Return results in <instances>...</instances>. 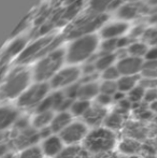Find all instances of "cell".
<instances>
[{"mask_svg": "<svg viewBox=\"0 0 157 158\" xmlns=\"http://www.w3.org/2000/svg\"><path fill=\"white\" fill-rule=\"evenodd\" d=\"M87 0H48L31 13V39L63 30L83 11Z\"/></svg>", "mask_w": 157, "mask_h": 158, "instance_id": "cell-1", "label": "cell"}, {"mask_svg": "<svg viewBox=\"0 0 157 158\" xmlns=\"http://www.w3.org/2000/svg\"><path fill=\"white\" fill-rule=\"evenodd\" d=\"M108 19L109 17L105 13H98L86 9L61 30V35L65 40L71 41L83 35H94L95 31L100 30L107 24Z\"/></svg>", "mask_w": 157, "mask_h": 158, "instance_id": "cell-2", "label": "cell"}, {"mask_svg": "<svg viewBox=\"0 0 157 158\" xmlns=\"http://www.w3.org/2000/svg\"><path fill=\"white\" fill-rule=\"evenodd\" d=\"M65 41L61 33L53 32L32 39L27 43L23 52L15 58V63L19 66H26L31 63H37L44 56L59 48L60 44Z\"/></svg>", "mask_w": 157, "mask_h": 158, "instance_id": "cell-3", "label": "cell"}, {"mask_svg": "<svg viewBox=\"0 0 157 158\" xmlns=\"http://www.w3.org/2000/svg\"><path fill=\"white\" fill-rule=\"evenodd\" d=\"M31 70L27 69L25 66L17 64V67L8 73L0 85V100H17V98L31 84Z\"/></svg>", "mask_w": 157, "mask_h": 158, "instance_id": "cell-4", "label": "cell"}, {"mask_svg": "<svg viewBox=\"0 0 157 158\" xmlns=\"http://www.w3.org/2000/svg\"><path fill=\"white\" fill-rule=\"evenodd\" d=\"M118 140V132H114L105 126H100L89 129L83 142V146L92 156H94L116 151Z\"/></svg>", "mask_w": 157, "mask_h": 158, "instance_id": "cell-5", "label": "cell"}, {"mask_svg": "<svg viewBox=\"0 0 157 158\" xmlns=\"http://www.w3.org/2000/svg\"><path fill=\"white\" fill-rule=\"evenodd\" d=\"M98 46L99 39L95 33L71 40L69 45L65 50L66 61L73 66L87 63L90 60V58H93V56H95Z\"/></svg>", "mask_w": 157, "mask_h": 158, "instance_id": "cell-6", "label": "cell"}, {"mask_svg": "<svg viewBox=\"0 0 157 158\" xmlns=\"http://www.w3.org/2000/svg\"><path fill=\"white\" fill-rule=\"evenodd\" d=\"M66 61L65 48H59L44 56L35 64L31 70L32 80L35 82L48 83L54 75L64 67Z\"/></svg>", "mask_w": 157, "mask_h": 158, "instance_id": "cell-7", "label": "cell"}, {"mask_svg": "<svg viewBox=\"0 0 157 158\" xmlns=\"http://www.w3.org/2000/svg\"><path fill=\"white\" fill-rule=\"evenodd\" d=\"M52 92L48 83L34 82L16 100V108L21 110H34L41 104V102Z\"/></svg>", "mask_w": 157, "mask_h": 158, "instance_id": "cell-8", "label": "cell"}, {"mask_svg": "<svg viewBox=\"0 0 157 158\" xmlns=\"http://www.w3.org/2000/svg\"><path fill=\"white\" fill-rule=\"evenodd\" d=\"M81 68L70 64L68 67H63L48 82V84L52 90H65L66 88L79 83L81 81Z\"/></svg>", "mask_w": 157, "mask_h": 158, "instance_id": "cell-9", "label": "cell"}, {"mask_svg": "<svg viewBox=\"0 0 157 158\" xmlns=\"http://www.w3.org/2000/svg\"><path fill=\"white\" fill-rule=\"evenodd\" d=\"M88 131H89V127L82 119L76 118L67 128L59 133V137L61 138L66 146L83 145V142Z\"/></svg>", "mask_w": 157, "mask_h": 158, "instance_id": "cell-10", "label": "cell"}, {"mask_svg": "<svg viewBox=\"0 0 157 158\" xmlns=\"http://www.w3.org/2000/svg\"><path fill=\"white\" fill-rule=\"evenodd\" d=\"M150 12V6L141 2L140 0H129L121 6L116 11V14L119 19L123 22L132 21L138 17L145 15Z\"/></svg>", "mask_w": 157, "mask_h": 158, "instance_id": "cell-11", "label": "cell"}, {"mask_svg": "<svg viewBox=\"0 0 157 158\" xmlns=\"http://www.w3.org/2000/svg\"><path fill=\"white\" fill-rule=\"evenodd\" d=\"M11 141L13 143V146L16 148L17 151H21L26 148H29V146L39 144L40 138L38 131L32 128L31 126H29L22 130H16V133Z\"/></svg>", "mask_w": 157, "mask_h": 158, "instance_id": "cell-12", "label": "cell"}, {"mask_svg": "<svg viewBox=\"0 0 157 158\" xmlns=\"http://www.w3.org/2000/svg\"><path fill=\"white\" fill-rule=\"evenodd\" d=\"M39 146L43 153L44 158H57L66 148L61 138L56 133L50 135L46 139L41 140Z\"/></svg>", "mask_w": 157, "mask_h": 158, "instance_id": "cell-13", "label": "cell"}, {"mask_svg": "<svg viewBox=\"0 0 157 158\" xmlns=\"http://www.w3.org/2000/svg\"><path fill=\"white\" fill-rule=\"evenodd\" d=\"M109 111V109L102 108V106L93 102L90 108L88 109V111L84 114V116L81 119L89 127V129L97 128V127L103 126V123H105Z\"/></svg>", "mask_w": 157, "mask_h": 158, "instance_id": "cell-14", "label": "cell"}, {"mask_svg": "<svg viewBox=\"0 0 157 158\" xmlns=\"http://www.w3.org/2000/svg\"><path fill=\"white\" fill-rule=\"evenodd\" d=\"M143 59L137 57L126 55L118 59L116 67H118L121 75H140L143 67Z\"/></svg>", "mask_w": 157, "mask_h": 158, "instance_id": "cell-15", "label": "cell"}, {"mask_svg": "<svg viewBox=\"0 0 157 158\" xmlns=\"http://www.w3.org/2000/svg\"><path fill=\"white\" fill-rule=\"evenodd\" d=\"M129 26L126 22L118 21L113 22V23L105 24L99 31H100V35L105 40L109 39H118L125 35V33L128 31Z\"/></svg>", "mask_w": 157, "mask_h": 158, "instance_id": "cell-16", "label": "cell"}, {"mask_svg": "<svg viewBox=\"0 0 157 158\" xmlns=\"http://www.w3.org/2000/svg\"><path fill=\"white\" fill-rule=\"evenodd\" d=\"M143 142L136 140L134 138L123 137L118 140L116 152L118 155H141L142 153Z\"/></svg>", "mask_w": 157, "mask_h": 158, "instance_id": "cell-17", "label": "cell"}, {"mask_svg": "<svg viewBox=\"0 0 157 158\" xmlns=\"http://www.w3.org/2000/svg\"><path fill=\"white\" fill-rule=\"evenodd\" d=\"M127 113L121 112L114 108V110L109 111L105 123H103V126L107 127L110 130L114 131V132H118L119 130H123L124 127L127 124Z\"/></svg>", "mask_w": 157, "mask_h": 158, "instance_id": "cell-18", "label": "cell"}, {"mask_svg": "<svg viewBox=\"0 0 157 158\" xmlns=\"http://www.w3.org/2000/svg\"><path fill=\"white\" fill-rule=\"evenodd\" d=\"M129 0H87V9L98 13H105L118 10L121 6Z\"/></svg>", "mask_w": 157, "mask_h": 158, "instance_id": "cell-19", "label": "cell"}, {"mask_svg": "<svg viewBox=\"0 0 157 158\" xmlns=\"http://www.w3.org/2000/svg\"><path fill=\"white\" fill-rule=\"evenodd\" d=\"M99 95V82L97 81H80L76 99L94 101Z\"/></svg>", "mask_w": 157, "mask_h": 158, "instance_id": "cell-20", "label": "cell"}, {"mask_svg": "<svg viewBox=\"0 0 157 158\" xmlns=\"http://www.w3.org/2000/svg\"><path fill=\"white\" fill-rule=\"evenodd\" d=\"M74 117L72 116V114L69 111H58L55 112L54 117L52 119L51 123V129L54 133L59 135L64 129H66L72 122L74 121Z\"/></svg>", "mask_w": 157, "mask_h": 158, "instance_id": "cell-21", "label": "cell"}, {"mask_svg": "<svg viewBox=\"0 0 157 158\" xmlns=\"http://www.w3.org/2000/svg\"><path fill=\"white\" fill-rule=\"evenodd\" d=\"M123 130L125 131L124 137L134 138V139L139 140V141H141V142H142L147 135V127H145V125L142 122H139V121L127 122V124L125 125Z\"/></svg>", "mask_w": 157, "mask_h": 158, "instance_id": "cell-22", "label": "cell"}, {"mask_svg": "<svg viewBox=\"0 0 157 158\" xmlns=\"http://www.w3.org/2000/svg\"><path fill=\"white\" fill-rule=\"evenodd\" d=\"M19 109L13 106H0V132L13 126L19 118Z\"/></svg>", "mask_w": 157, "mask_h": 158, "instance_id": "cell-23", "label": "cell"}, {"mask_svg": "<svg viewBox=\"0 0 157 158\" xmlns=\"http://www.w3.org/2000/svg\"><path fill=\"white\" fill-rule=\"evenodd\" d=\"M27 45V41H26V38L24 37H16L14 40L9 43V45L6 46V48L3 51V54H2V58L3 59H10V58H16L23 50Z\"/></svg>", "mask_w": 157, "mask_h": 158, "instance_id": "cell-24", "label": "cell"}, {"mask_svg": "<svg viewBox=\"0 0 157 158\" xmlns=\"http://www.w3.org/2000/svg\"><path fill=\"white\" fill-rule=\"evenodd\" d=\"M55 112L53 111H40V112H35L34 116L30 119V125L37 131L41 130L46 127H50L52 119L54 117Z\"/></svg>", "mask_w": 157, "mask_h": 158, "instance_id": "cell-25", "label": "cell"}, {"mask_svg": "<svg viewBox=\"0 0 157 158\" xmlns=\"http://www.w3.org/2000/svg\"><path fill=\"white\" fill-rule=\"evenodd\" d=\"M95 64L97 72H102L103 70L110 68V67L114 66L118 61V57H116L115 53H102L96 55L95 59L92 60Z\"/></svg>", "mask_w": 157, "mask_h": 158, "instance_id": "cell-26", "label": "cell"}, {"mask_svg": "<svg viewBox=\"0 0 157 158\" xmlns=\"http://www.w3.org/2000/svg\"><path fill=\"white\" fill-rule=\"evenodd\" d=\"M139 81L140 75H121V77L116 81L118 89L127 95L130 90L139 85Z\"/></svg>", "mask_w": 157, "mask_h": 158, "instance_id": "cell-27", "label": "cell"}, {"mask_svg": "<svg viewBox=\"0 0 157 158\" xmlns=\"http://www.w3.org/2000/svg\"><path fill=\"white\" fill-rule=\"evenodd\" d=\"M93 104L92 101H87V100H82V99H74L72 101L71 106H70L69 112L72 114V116L76 119H81L84 116L90 106Z\"/></svg>", "mask_w": 157, "mask_h": 158, "instance_id": "cell-28", "label": "cell"}, {"mask_svg": "<svg viewBox=\"0 0 157 158\" xmlns=\"http://www.w3.org/2000/svg\"><path fill=\"white\" fill-rule=\"evenodd\" d=\"M57 158H92V155L84 148L83 145L66 146Z\"/></svg>", "mask_w": 157, "mask_h": 158, "instance_id": "cell-29", "label": "cell"}, {"mask_svg": "<svg viewBox=\"0 0 157 158\" xmlns=\"http://www.w3.org/2000/svg\"><path fill=\"white\" fill-rule=\"evenodd\" d=\"M149 48L150 46L147 45L145 42L134 40V41L129 44V46L127 48V53H128V55H130V56L144 59L145 54H147Z\"/></svg>", "mask_w": 157, "mask_h": 158, "instance_id": "cell-30", "label": "cell"}, {"mask_svg": "<svg viewBox=\"0 0 157 158\" xmlns=\"http://www.w3.org/2000/svg\"><path fill=\"white\" fill-rule=\"evenodd\" d=\"M16 158H44V156L39 144H37V145H32L19 151Z\"/></svg>", "mask_w": 157, "mask_h": 158, "instance_id": "cell-31", "label": "cell"}, {"mask_svg": "<svg viewBox=\"0 0 157 158\" xmlns=\"http://www.w3.org/2000/svg\"><path fill=\"white\" fill-rule=\"evenodd\" d=\"M140 77L157 80V60H144Z\"/></svg>", "mask_w": 157, "mask_h": 158, "instance_id": "cell-32", "label": "cell"}, {"mask_svg": "<svg viewBox=\"0 0 157 158\" xmlns=\"http://www.w3.org/2000/svg\"><path fill=\"white\" fill-rule=\"evenodd\" d=\"M144 94H145V90L141 87L140 85L136 86L134 89H131L129 93L127 94V98L130 102L134 104H138L143 102V99H144Z\"/></svg>", "mask_w": 157, "mask_h": 158, "instance_id": "cell-33", "label": "cell"}, {"mask_svg": "<svg viewBox=\"0 0 157 158\" xmlns=\"http://www.w3.org/2000/svg\"><path fill=\"white\" fill-rule=\"evenodd\" d=\"M100 77L102 81H113V82L118 81L119 77H121V73H119L118 67H116V64L114 66L103 70L100 73Z\"/></svg>", "mask_w": 157, "mask_h": 158, "instance_id": "cell-34", "label": "cell"}, {"mask_svg": "<svg viewBox=\"0 0 157 158\" xmlns=\"http://www.w3.org/2000/svg\"><path fill=\"white\" fill-rule=\"evenodd\" d=\"M118 84L113 81H101L99 83V93L100 94L112 96L118 92Z\"/></svg>", "mask_w": 157, "mask_h": 158, "instance_id": "cell-35", "label": "cell"}, {"mask_svg": "<svg viewBox=\"0 0 157 158\" xmlns=\"http://www.w3.org/2000/svg\"><path fill=\"white\" fill-rule=\"evenodd\" d=\"M93 102L96 103V104H98V106H102V108H107V109H109V106L114 103L113 97H112V96L100 94V93H99V95L95 98V100Z\"/></svg>", "mask_w": 157, "mask_h": 158, "instance_id": "cell-36", "label": "cell"}, {"mask_svg": "<svg viewBox=\"0 0 157 158\" xmlns=\"http://www.w3.org/2000/svg\"><path fill=\"white\" fill-rule=\"evenodd\" d=\"M139 85H140L144 90L152 89V88H157V80L156 79H150V77H140Z\"/></svg>", "mask_w": 157, "mask_h": 158, "instance_id": "cell-37", "label": "cell"}, {"mask_svg": "<svg viewBox=\"0 0 157 158\" xmlns=\"http://www.w3.org/2000/svg\"><path fill=\"white\" fill-rule=\"evenodd\" d=\"M155 101H157V88H152V89L145 90L143 102L147 104H151Z\"/></svg>", "mask_w": 157, "mask_h": 158, "instance_id": "cell-38", "label": "cell"}, {"mask_svg": "<svg viewBox=\"0 0 157 158\" xmlns=\"http://www.w3.org/2000/svg\"><path fill=\"white\" fill-rule=\"evenodd\" d=\"M143 60H157V46H150Z\"/></svg>", "mask_w": 157, "mask_h": 158, "instance_id": "cell-39", "label": "cell"}, {"mask_svg": "<svg viewBox=\"0 0 157 158\" xmlns=\"http://www.w3.org/2000/svg\"><path fill=\"white\" fill-rule=\"evenodd\" d=\"M118 157L119 155L116 151H112V152H107V153H102V154L92 156V158H118Z\"/></svg>", "mask_w": 157, "mask_h": 158, "instance_id": "cell-40", "label": "cell"}, {"mask_svg": "<svg viewBox=\"0 0 157 158\" xmlns=\"http://www.w3.org/2000/svg\"><path fill=\"white\" fill-rule=\"evenodd\" d=\"M149 22L154 26V27H157V11L154 13H152L149 17Z\"/></svg>", "mask_w": 157, "mask_h": 158, "instance_id": "cell-41", "label": "cell"}, {"mask_svg": "<svg viewBox=\"0 0 157 158\" xmlns=\"http://www.w3.org/2000/svg\"><path fill=\"white\" fill-rule=\"evenodd\" d=\"M149 108L151 110V112L153 113L154 115H157V101L153 102V103L149 104Z\"/></svg>", "mask_w": 157, "mask_h": 158, "instance_id": "cell-42", "label": "cell"}, {"mask_svg": "<svg viewBox=\"0 0 157 158\" xmlns=\"http://www.w3.org/2000/svg\"><path fill=\"white\" fill-rule=\"evenodd\" d=\"M147 6L150 8H157V0H147Z\"/></svg>", "mask_w": 157, "mask_h": 158, "instance_id": "cell-43", "label": "cell"}, {"mask_svg": "<svg viewBox=\"0 0 157 158\" xmlns=\"http://www.w3.org/2000/svg\"><path fill=\"white\" fill-rule=\"evenodd\" d=\"M118 158H142L141 155H119Z\"/></svg>", "mask_w": 157, "mask_h": 158, "instance_id": "cell-44", "label": "cell"}, {"mask_svg": "<svg viewBox=\"0 0 157 158\" xmlns=\"http://www.w3.org/2000/svg\"><path fill=\"white\" fill-rule=\"evenodd\" d=\"M0 158H16V154H14V153H6V155H3V156H1Z\"/></svg>", "mask_w": 157, "mask_h": 158, "instance_id": "cell-45", "label": "cell"}, {"mask_svg": "<svg viewBox=\"0 0 157 158\" xmlns=\"http://www.w3.org/2000/svg\"><path fill=\"white\" fill-rule=\"evenodd\" d=\"M153 143L155 144V146H156V148H157V133H156V135H155V137H154Z\"/></svg>", "mask_w": 157, "mask_h": 158, "instance_id": "cell-46", "label": "cell"}, {"mask_svg": "<svg viewBox=\"0 0 157 158\" xmlns=\"http://www.w3.org/2000/svg\"><path fill=\"white\" fill-rule=\"evenodd\" d=\"M154 123H155L156 125H157V115H155V116H154Z\"/></svg>", "mask_w": 157, "mask_h": 158, "instance_id": "cell-47", "label": "cell"}]
</instances>
